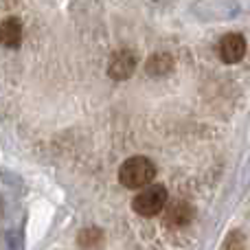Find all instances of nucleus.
I'll use <instances>...</instances> for the list:
<instances>
[{
    "instance_id": "nucleus-1",
    "label": "nucleus",
    "mask_w": 250,
    "mask_h": 250,
    "mask_svg": "<svg viewBox=\"0 0 250 250\" xmlns=\"http://www.w3.org/2000/svg\"><path fill=\"white\" fill-rule=\"evenodd\" d=\"M156 176V165L145 156H132L119 167V182L125 189L149 187Z\"/></svg>"
},
{
    "instance_id": "nucleus-2",
    "label": "nucleus",
    "mask_w": 250,
    "mask_h": 250,
    "mask_svg": "<svg viewBox=\"0 0 250 250\" xmlns=\"http://www.w3.org/2000/svg\"><path fill=\"white\" fill-rule=\"evenodd\" d=\"M169 202V193L163 185H151V187H145L141 193L134 198L132 202V208L143 217H154L158 215L160 211H165Z\"/></svg>"
},
{
    "instance_id": "nucleus-3",
    "label": "nucleus",
    "mask_w": 250,
    "mask_h": 250,
    "mask_svg": "<svg viewBox=\"0 0 250 250\" xmlns=\"http://www.w3.org/2000/svg\"><path fill=\"white\" fill-rule=\"evenodd\" d=\"M246 55V38L242 33H226L217 44V57L222 64H237Z\"/></svg>"
},
{
    "instance_id": "nucleus-4",
    "label": "nucleus",
    "mask_w": 250,
    "mask_h": 250,
    "mask_svg": "<svg viewBox=\"0 0 250 250\" xmlns=\"http://www.w3.org/2000/svg\"><path fill=\"white\" fill-rule=\"evenodd\" d=\"M136 70V55L127 48H121V51L112 53L108 62V77L114 79V82H125L129 79Z\"/></svg>"
},
{
    "instance_id": "nucleus-5",
    "label": "nucleus",
    "mask_w": 250,
    "mask_h": 250,
    "mask_svg": "<svg viewBox=\"0 0 250 250\" xmlns=\"http://www.w3.org/2000/svg\"><path fill=\"white\" fill-rule=\"evenodd\" d=\"M195 217V207L187 200H173V202H167L165 207V222L173 229H182V226L191 224Z\"/></svg>"
},
{
    "instance_id": "nucleus-6",
    "label": "nucleus",
    "mask_w": 250,
    "mask_h": 250,
    "mask_svg": "<svg viewBox=\"0 0 250 250\" xmlns=\"http://www.w3.org/2000/svg\"><path fill=\"white\" fill-rule=\"evenodd\" d=\"M0 44L7 48H18L22 44V22L18 18H4L0 22Z\"/></svg>"
},
{
    "instance_id": "nucleus-7",
    "label": "nucleus",
    "mask_w": 250,
    "mask_h": 250,
    "mask_svg": "<svg viewBox=\"0 0 250 250\" xmlns=\"http://www.w3.org/2000/svg\"><path fill=\"white\" fill-rule=\"evenodd\" d=\"M145 70L149 77H165V75H169L173 70V57L165 51L154 53V55L147 60Z\"/></svg>"
},
{
    "instance_id": "nucleus-8",
    "label": "nucleus",
    "mask_w": 250,
    "mask_h": 250,
    "mask_svg": "<svg viewBox=\"0 0 250 250\" xmlns=\"http://www.w3.org/2000/svg\"><path fill=\"white\" fill-rule=\"evenodd\" d=\"M101 239H104V233H101L97 226H90V229H83L82 233H79V246L82 248H97L101 244Z\"/></svg>"
},
{
    "instance_id": "nucleus-9",
    "label": "nucleus",
    "mask_w": 250,
    "mask_h": 250,
    "mask_svg": "<svg viewBox=\"0 0 250 250\" xmlns=\"http://www.w3.org/2000/svg\"><path fill=\"white\" fill-rule=\"evenodd\" d=\"M244 235L242 233H230L229 239L224 242V250H244Z\"/></svg>"
}]
</instances>
